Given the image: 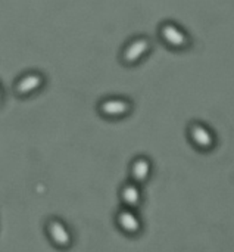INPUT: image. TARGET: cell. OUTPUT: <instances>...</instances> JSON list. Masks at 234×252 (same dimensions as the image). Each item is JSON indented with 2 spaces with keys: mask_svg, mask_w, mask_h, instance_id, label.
<instances>
[{
  "mask_svg": "<svg viewBox=\"0 0 234 252\" xmlns=\"http://www.w3.org/2000/svg\"><path fill=\"white\" fill-rule=\"evenodd\" d=\"M189 134L192 142L201 149H211L215 145L214 133L202 123H192L189 127Z\"/></svg>",
  "mask_w": 234,
  "mask_h": 252,
  "instance_id": "cell-7",
  "label": "cell"
},
{
  "mask_svg": "<svg viewBox=\"0 0 234 252\" xmlns=\"http://www.w3.org/2000/svg\"><path fill=\"white\" fill-rule=\"evenodd\" d=\"M44 233L50 244L58 250L66 251L74 245V235L71 229L58 217H50L46 220Z\"/></svg>",
  "mask_w": 234,
  "mask_h": 252,
  "instance_id": "cell-1",
  "label": "cell"
},
{
  "mask_svg": "<svg viewBox=\"0 0 234 252\" xmlns=\"http://www.w3.org/2000/svg\"><path fill=\"white\" fill-rule=\"evenodd\" d=\"M150 40L147 37H134L130 40L121 50V62L127 66H133L139 63L149 52H150Z\"/></svg>",
  "mask_w": 234,
  "mask_h": 252,
  "instance_id": "cell-3",
  "label": "cell"
},
{
  "mask_svg": "<svg viewBox=\"0 0 234 252\" xmlns=\"http://www.w3.org/2000/svg\"><path fill=\"white\" fill-rule=\"evenodd\" d=\"M133 109V103L125 97H105L99 102L97 111L102 117L109 120H118L127 117Z\"/></svg>",
  "mask_w": 234,
  "mask_h": 252,
  "instance_id": "cell-4",
  "label": "cell"
},
{
  "mask_svg": "<svg viewBox=\"0 0 234 252\" xmlns=\"http://www.w3.org/2000/svg\"><path fill=\"white\" fill-rule=\"evenodd\" d=\"M115 223L118 226V229L128 235V236H136L142 232L143 229V223L142 219L139 217V214L136 213V210H130V208H121L117 216H115Z\"/></svg>",
  "mask_w": 234,
  "mask_h": 252,
  "instance_id": "cell-6",
  "label": "cell"
},
{
  "mask_svg": "<svg viewBox=\"0 0 234 252\" xmlns=\"http://www.w3.org/2000/svg\"><path fill=\"white\" fill-rule=\"evenodd\" d=\"M159 37L167 46L173 49H184L190 43L187 32L177 27L174 22H164L159 27Z\"/></svg>",
  "mask_w": 234,
  "mask_h": 252,
  "instance_id": "cell-5",
  "label": "cell"
},
{
  "mask_svg": "<svg viewBox=\"0 0 234 252\" xmlns=\"http://www.w3.org/2000/svg\"><path fill=\"white\" fill-rule=\"evenodd\" d=\"M46 84V75L40 71H28L19 75L13 83V93L18 97H29L38 93Z\"/></svg>",
  "mask_w": 234,
  "mask_h": 252,
  "instance_id": "cell-2",
  "label": "cell"
},
{
  "mask_svg": "<svg viewBox=\"0 0 234 252\" xmlns=\"http://www.w3.org/2000/svg\"><path fill=\"white\" fill-rule=\"evenodd\" d=\"M152 173V162L147 157H136L131 161L130 165V176H131V182L142 185L145 182H147V179L150 177Z\"/></svg>",
  "mask_w": 234,
  "mask_h": 252,
  "instance_id": "cell-9",
  "label": "cell"
},
{
  "mask_svg": "<svg viewBox=\"0 0 234 252\" xmlns=\"http://www.w3.org/2000/svg\"><path fill=\"white\" fill-rule=\"evenodd\" d=\"M119 198L122 201L124 208H130V210H136L143 199V193L140 189V185L134 183V182H127L121 186L119 190Z\"/></svg>",
  "mask_w": 234,
  "mask_h": 252,
  "instance_id": "cell-8",
  "label": "cell"
},
{
  "mask_svg": "<svg viewBox=\"0 0 234 252\" xmlns=\"http://www.w3.org/2000/svg\"><path fill=\"white\" fill-rule=\"evenodd\" d=\"M3 100H4V93H3V87H1V84H0V108H1V105H3Z\"/></svg>",
  "mask_w": 234,
  "mask_h": 252,
  "instance_id": "cell-10",
  "label": "cell"
}]
</instances>
